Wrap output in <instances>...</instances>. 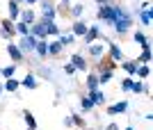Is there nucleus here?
<instances>
[{
  "label": "nucleus",
  "mask_w": 153,
  "mask_h": 130,
  "mask_svg": "<svg viewBox=\"0 0 153 130\" xmlns=\"http://www.w3.org/2000/svg\"><path fill=\"white\" fill-rule=\"evenodd\" d=\"M55 7H53L51 0H41V16H44V21L41 23H51L53 18H55Z\"/></svg>",
  "instance_id": "nucleus-1"
},
{
  "label": "nucleus",
  "mask_w": 153,
  "mask_h": 130,
  "mask_svg": "<svg viewBox=\"0 0 153 130\" xmlns=\"http://www.w3.org/2000/svg\"><path fill=\"white\" fill-rule=\"evenodd\" d=\"M37 37H32V34H25L23 39H21V44H19V50L21 52H32L34 48H37Z\"/></svg>",
  "instance_id": "nucleus-2"
},
{
  "label": "nucleus",
  "mask_w": 153,
  "mask_h": 130,
  "mask_svg": "<svg viewBox=\"0 0 153 130\" xmlns=\"http://www.w3.org/2000/svg\"><path fill=\"white\" fill-rule=\"evenodd\" d=\"M98 18L108 21V23H114V18H117L114 5H101V7H98Z\"/></svg>",
  "instance_id": "nucleus-3"
},
{
  "label": "nucleus",
  "mask_w": 153,
  "mask_h": 130,
  "mask_svg": "<svg viewBox=\"0 0 153 130\" xmlns=\"http://www.w3.org/2000/svg\"><path fill=\"white\" fill-rule=\"evenodd\" d=\"M130 25H133V16H126V18H117L114 21V30L119 34H126L128 30H130Z\"/></svg>",
  "instance_id": "nucleus-4"
},
{
  "label": "nucleus",
  "mask_w": 153,
  "mask_h": 130,
  "mask_svg": "<svg viewBox=\"0 0 153 130\" xmlns=\"http://www.w3.org/2000/svg\"><path fill=\"white\" fill-rule=\"evenodd\" d=\"M30 34H32V37H37V39H46V25H44V23H32Z\"/></svg>",
  "instance_id": "nucleus-5"
},
{
  "label": "nucleus",
  "mask_w": 153,
  "mask_h": 130,
  "mask_svg": "<svg viewBox=\"0 0 153 130\" xmlns=\"http://www.w3.org/2000/svg\"><path fill=\"white\" fill-rule=\"evenodd\" d=\"M126 110H128V103H126V100H121V103H117V105H112V107H108V114H110V117H117V114H123Z\"/></svg>",
  "instance_id": "nucleus-6"
},
{
  "label": "nucleus",
  "mask_w": 153,
  "mask_h": 130,
  "mask_svg": "<svg viewBox=\"0 0 153 130\" xmlns=\"http://www.w3.org/2000/svg\"><path fill=\"white\" fill-rule=\"evenodd\" d=\"M91 100V105H101V103H105V94L103 91H98V89H94V91H89V96H87Z\"/></svg>",
  "instance_id": "nucleus-7"
},
{
  "label": "nucleus",
  "mask_w": 153,
  "mask_h": 130,
  "mask_svg": "<svg viewBox=\"0 0 153 130\" xmlns=\"http://www.w3.org/2000/svg\"><path fill=\"white\" fill-rule=\"evenodd\" d=\"M7 52H9V57H12L14 62H21V59H23V52L19 50V46H14V44H7Z\"/></svg>",
  "instance_id": "nucleus-8"
},
{
  "label": "nucleus",
  "mask_w": 153,
  "mask_h": 130,
  "mask_svg": "<svg viewBox=\"0 0 153 130\" xmlns=\"http://www.w3.org/2000/svg\"><path fill=\"white\" fill-rule=\"evenodd\" d=\"M98 37V25H94V27H87V32H85V44H94V39Z\"/></svg>",
  "instance_id": "nucleus-9"
},
{
  "label": "nucleus",
  "mask_w": 153,
  "mask_h": 130,
  "mask_svg": "<svg viewBox=\"0 0 153 130\" xmlns=\"http://www.w3.org/2000/svg\"><path fill=\"white\" fill-rule=\"evenodd\" d=\"M71 66H73V69L85 71V69H87V62L82 59V55H73V57H71Z\"/></svg>",
  "instance_id": "nucleus-10"
},
{
  "label": "nucleus",
  "mask_w": 153,
  "mask_h": 130,
  "mask_svg": "<svg viewBox=\"0 0 153 130\" xmlns=\"http://www.w3.org/2000/svg\"><path fill=\"white\" fill-rule=\"evenodd\" d=\"M85 32H87V23H85V21H76V23H73V34L85 37Z\"/></svg>",
  "instance_id": "nucleus-11"
},
{
  "label": "nucleus",
  "mask_w": 153,
  "mask_h": 130,
  "mask_svg": "<svg viewBox=\"0 0 153 130\" xmlns=\"http://www.w3.org/2000/svg\"><path fill=\"white\" fill-rule=\"evenodd\" d=\"M21 85L27 87V89H37V80H34V75H32V73H27L25 78L21 80Z\"/></svg>",
  "instance_id": "nucleus-12"
},
{
  "label": "nucleus",
  "mask_w": 153,
  "mask_h": 130,
  "mask_svg": "<svg viewBox=\"0 0 153 130\" xmlns=\"http://www.w3.org/2000/svg\"><path fill=\"white\" fill-rule=\"evenodd\" d=\"M110 52H112V59H117V62L123 59V52H121V48H119L117 44H110Z\"/></svg>",
  "instance_id": "nucleus-13"
},
{
  "label": "nucleus",
  "mask_w": 153,
  "mask_h": 130,
  "mask_svg": "<svg viewBox=\"0 0 153 130\" xmlns=\"http://www.w3.org/2000/svg\"><path fill=\"white\" fill-rule=\"evenodd\" d=\"M7 9H9V18H19V2L9 0V2H7Z\"/></svg>",
  "instance_id": "nucleus-14"
},
{
  "label": "nucleus",
  "mask_w": 153,
  "mask_h": 130,
  "mask_svg": "<svg viewBox=\"0 0 153 130\" xmlns=\"http://www.w3.org/2000/svg\"><path fill=\"white\" fill-rule=\"evenodd\" d=\"M34 50H37L41 57H46V55H48V44H46V39H39V41H37V48H34Z\"/></svg>",
  "instance_id": "nucleus-15"
},
{
  "label": "nucleus",
  "mask_w": 153,
  "mask_h": 130,
  "mask_svg": "<svg viewBox=\"0 0 153 130\" xmlns=\"http://www.w3.org/2000/svg\"><path fill=\"white\" fill-rule=\"evenodd\" d=\"M89 55L91 57H103V44H91L89 46Z\"/></svg>",
  "instance_id": "nucleus-16"
},
{
  "label": "nucleus",
  "mask_w": 153,
  "mask_h": 130,
  "mask_svg": "<svg viewBox=\"0 0 153 130\" xmlns=\"http://www.w3.org/2000/svg\"><path fill=\"white\" fill-rule=\"evenodd\" d=\"M23 119H25V123H27V128L30 130H37V121H34V117H32V112H23Z\"/></svg>",
  "instance_id": "nucleus-17"
},
{
  "label": "nucleus",
  "mask_w": 153,
  "mask_h": 130,
  "mask_svg": "<svg viewBox=\"0 0 153 130\" xmlns=\"http://www.w3.org/2000/svg\"><path fill=\"white\" fill-rule=\"evenodd\" d=\"M21 16H23V23H25V25H32V23H34V12H32V9H25Z\"/></svg>",
  "instance_id": "nucleus-18"
},
{
  "label": "nucleus",
  "mask_w": 153,
  "mask_h": 130,
  "mask_svg": "<svg viewBox=\"0 0 153 130\" xmlns=\"http://www.w3.org/2000/svg\"><path fill=\"white\" fill-rule=\"evenodd\" d=\"M19 85H21L19 80H12V78H9L5 85H2V89H7V91H16V89H19Z\"/></svg>",
  "instance_id": "nucleus-19"
},
{
  "label": "nucleus",
  "mask_w": 153,
  "mask_h": 130,
  "mask_svg": "<svg viewBox=\"0 0 153 130\" xmlns=\"http://www.w3.org/2000/svg\"><path fill=\"white\" fill-rule=\"evenodd\" d=\"M44 25H46V37H48V34H59V27L55 25L53 21L51 23H44Z\"/></svg>",
  "instance_id": "nucleus-20"
},
{
  "label": "nucleus",
  "mask_w": 153,
  "mask_h": 130,
  "mask_svg": "<svg viewBox=\"0 0 153 130\" xmlns=\"http://www.w3.org/2000/svg\"><path fill=\"white\" fill-rule=\"evenodd\" d=\"M121 66L130 73V75H135V71H137V62H121Z\"/></svg>",
  "instance_id": "nucleus-21"
},
{
  "label": "nucleus",
  "mask_w": 153,
  "mask_h": 130,
  "mask_svg": "<svg viewBox=\"0 0 153 130\" xmlns=\"http://www.w3.org/2000/svg\"><path fill=\"white\" fill-rule=\"evenodd\" d=\"M14 71H16V64H9L7 69H0V73H2V75H5L7 80H9V78L14 75Z\"/></svg>",
  "instance_id": "nucleus-22"
},
{
  "label": "nucleus",
  "mask_w": 153,
  "mask_h": 130,
  "mask_svg": "<svg viewBox=\"0 0 153 130\" xmlns=\"http://www.w3.org/2000/svg\"><path fill=\"white\" fill-rule=\"evenodd\" d=\"M110 80H112V71H103L101 75H98V85H105Z\"/></svg>",
  "instance_id": "nucleus-23"
},
{
  "label": "nucleus",
  "mask_w": 153,
  "mask_h": 130,
  "mask_svg": "<svg viewBox=\"0 0 153 130\" xmlns=\"http://www.w3.org/2000/svg\"><path fill=\"white\" fill-rule=\"evenodd\" d=\"M87 87H89L91 91L98 89V75H89V78H87Z\"/></svg>",
  "instance_id": "nucleus-24"
},
{
  "label": "nucleus",
  "mask_w": 153,
  "mask_h": 130,
  "mask_svg": "<svg viewBox=\"0 0 153 130\" xmlns=\"http://www.w3.org/2000/svg\"><path fill=\"white\" fill-rule=\"evenodd\" d=\"M140 18H142V23H144V25H151V12H149V9H142Z\"/></svg>",
  "instance_id": "nucleus-25"
},
{
  "label": "nucleus",
  "mask_w": 153,
  "mask_h": 130,
  "mask_svg": "<svg viewBox=\"0 0 153 130\" xmlns=\"http://www.w3.org/2000/svg\"><path fill=\"white\" fill-rule=\"evenodd\" d=\"M59 50H62V44H59V41L48 46V52H51V55H59Z\"/></svg>",
  "instance_id": "nucleus-26"
},
{
  "label": "nucleus",
  "mask_w": 153,
  "mask_h": 130,
  "mask_svg": "<svg viewBox=\"0 0 153 130\" xmlns=\"http://www.w3.org/2000/svg\"><path fill=\"white\" fill-rule=\"evenodd\" d=\"M2 30H5V32L9 34V37L14 34V25H12V21H9V18H7V21H2Z\"/></svg>",
  "instance_id": "nucleus-27"
},
{
  "label": "nucleus",
  "mask_w": 153,
  "mask_h": 130,
  "mask_svg": "<svg viewBox=\"0 0 153 130\" xmlns=\"http://www.w3.org/2000/svg\"><path fill=\"white\" fill-rule=\"evenodd\" d=\"M137 62H142V64L146 66L149 62H151V50H144V52H142V55H140V59H137Z\"/></svg>",
  "instance_id": "nucleus-28"
},
{
  "label": "nucleus",
  "mask_w": 153,
  "mask_h": 130,
  "mask_svg": "<svg viewBox=\"0 0 153 130\" xmlns=\"http://www.w3.org/2000/svg\"><path fill=\"white\" fill-rule=\"evenodd\" d=\"M71 41H73V34H59V44H62V48H64V46H69Z\"/></svg>",
  "instance_id": "nucleus-29"
},
{
  "label": "nucleus",
  "mask_w": 153,
  "mask_h": 130,
  "mask_svg": "<svg viewBox=\"0 0 153 130\" xmlns=\"http://www.w3.org/2000/svg\"><path fill=\"white\" fill-rule=\"evenodd\" d=\"M80 107H82V110H91L94 105H91V100L87 96H82V98H80Z\"/></svg>",
  "instance_id": "nucleus-30"
},
{
  "label": "nucleus",
  "mask_w": 153,
  "mask_h": 130,
  "mask_svg": "<svg viewBox=\"0 0 153 130\" xmlns=\"http://www.w3.org/2000/svg\"><path fill=\"white\" fill-rule=\"evenodd\" d=\"M71 123H76V126H80V128H85V121H82V117H80V114H73V117H71Z\"/></svg>",
  "instance_id": "nucleus-31"
},
{
  "label": "nucleus",
  "mask_w": 153,
  "mask_h": 130,
  "mask_svg": "<svg viewBox=\"0 0 153 130\" xmlns=\"http://www.w3.org/2000/svg\"><path fill=\"white\" fill-rule=\"evenodd\" d=\"M16 30H19L23 37H25V34H30V25H25V23H19V25H16Z\"/></svg>",
  "instance_id": "nucleus-32"
},
{
  "label": "nucleus",
  "mask_w": 153,
  "mask_h": 130,
  "mask_svg": "<svg viewBox=\"0 0 153 130\" xmlns=\"http://www.w3.org/2000/svg\"><path fill=\"white\" fill-rule=\"evenodd\" d=\"M137 75H140V78H149V66H140V69H137Z\"/></svg>",
  "instance_id": "nucleus-33"
},
{
  "label": "nucleus",
  "mask_w": 153,
  "mask_h": 130,
  "mask_svg": "<svg viewBox=\"0 0 153 130\" xmlns=\"http://www.w3.org/2000/svg\"><path fill=\"white\" fill-rule=\"evenodd\" d=\"M71 12H73V16H80V14L85 12V5H76L73 9H71Z\"/></svg>",
  "instance_id": "nucleus-34"
},
{
  "label": "nucleus",
  "mask_w": 153,
  "mask_h": 130,
  "mask_svg": "<svg viewBox=\"0 0 153 130\" xmlns=\"http://www.w3.org/2000/svg\"><path fill=\"white\" fill-rule=\"evenodd\" d=\"M130 87H133V80H130V78L121 82V89H123V91H130Z\"/></svg>",
  "instance_id": "nucleus-35"
},
{
  "label": "nucleus",
  "mask_w": 153,
  "mask_h": 130,
  "mask_svg": "<svg viewBox=\"0 0 153 130\" xmlns=\"http://www.w3.org/2000/svg\"><path fill=\"white\" fill-rule=\"evenodd\" d=\"M130 89H133L135 94H142V91H144V87H142V82H133V87H130Z\"/></svg>",
  "instance_id": "nucleus-36"
},
{
  "label": "nucleus",
  "mask_w": 153,
  "mask_h": 130,
  "mask_svg": "<svg viewBox=\"0 0 153 130\" xmlns=\"http://www.w3.org/2000/svg\"><path fill=\"white\" fill-rule=\"evenodd\" d=\"M64 71H66V73H69V75H71V73L76 71V69H73V66H71V64H66V66H64Z\"/></svg>",
  "instance_id": "nucleus-37"
},
{
  "label": "nucleus",
  "mask_w": 153,
  "mask_h": 130,
  "mask_svg": "<svg viewBox=\"0 0 153 130\" xmlns=\"http://www.w3.org/2000/svg\"><path fill=\"white\" fill-rule=\"evenodd\" d=\"M108 130H119V126H117V123H110V126H108Z\"/></svg>",
  "instance_id": "nucleus-38"
},
{
  "label": "nucleus",
  "mask_w": 153,
  "mask_h": 130,
  "mask_svg": "<svg viewBox=\"0 0 153 130\" xmlns=\"http://www.w3.org/2000/svg\"><path fill=\"white\" fill-rule=\"evenodd\" d=\"M96 2H98V7H101V5H108V0H96Z\"/></svg>",
  "instance_id": "nucleus-39"
},
{
  "label": "nucleus",
  "mask_w": 153,
  "mask_h": 130,
  "mask_svg": "<svg viewBox=\"0 0 153 130\" xmlns=\"http://www.w3.org/2000/svg\"><path fill=\"white\" fill-rule=\"evenodd\" d=\"M123 130H135V128H130V126H128V128H123Z\"/></svg>",
  "instance_id": "nucleus-40"
},
{
  "label": "nucleus",
  "mask_w": 153,
  "mask_h": 130,
  "mask_svg": "<svg viewBox=\"0 0 153 130\" xmlns=\"http://www.w3.org/2000/svg\"><path fill=\"white\" fill-rule=\"evenodd\" d=\"M27 2H30V5H32V2H37V0H27Z\"/></svg>",
  "instance_id": "nucleus-41"
},
{
  "label": "nucleus",
  "mask_w": 153,
  "mask_h": 130,
  "mask_svg": "<svg viewBox=\"0 0 153 130\" xmlns=\"http://www.w3.org/2000/svg\"><path fill=\"white\" fill-rule=\"evenodd\" d=\"M0 94H2V85H0Z\"/></svg>",
  "instance_id": "nucleus-42"
},
{
  "label": "nucleus",
  "mask_w": 153,
  "mask_h": 130,
  "mask_svg": "<svg viewBox=\"0 0 153 130\" xmlns=\"http://www.w3.org/2000/svg\"><path fill=\"white\" fill-rule=\"evenodd\" d=\"M62 2H69V0H62Z\"/></svg>",
  "instance_id": "nucleus-43"
},
{
  "label": "nucleus",
  "mask_w": 153,
  "mask_h": 130,
  "mask_svg": "<svg viewBox=\"0 0 153 130\" xmlns=\"http://www.w3.org/2000/svg\"><path fill=\"white\" fill-rule=\"evenodd\" d=\"M14 2H19V0H14Z\"/></svg>",
  "instance_id": "nucleus-44"
}]
</instances>
